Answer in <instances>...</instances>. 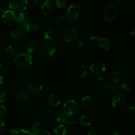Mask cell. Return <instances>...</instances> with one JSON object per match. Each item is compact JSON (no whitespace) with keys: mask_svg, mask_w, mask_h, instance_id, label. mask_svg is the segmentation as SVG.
I'll list each match as a JSON object with an SVG mask.
<instances>
[{"mask_svg":"<svg viewBox=\"0 0 135 135\" xmlns=\"http://www.w3.org/2000/svg\"><path fill=\"white\" fill-rule=\"evenodd\" d=\"M33 21L25 12H21L17 16V22H18L19 27L26 32L32 28L31 24Z\"/></svg>","mask_w":135,"mask_h":135,"instance_id":"cell-1","label":"cell"},{"mask_svg":"<svg viewBox=\"0 0 135 135\" xmlns=\"http://www.w3.org/2000/svg\"><path fill=\"white\" fill-rule=\"evenodd\" d=\"M14 61L20 67L27 68L32 63V57L27 53H21L15 56Z\"/></svg>","mask_w":135,"mask_h":135,"instance_id":"cell-2","label":"cell"},{"mask_svg":"<svg viewBox=\"0 0 135 135\" xmlns=\"http://www.w3.org/2000/svg\"><path fill=\"white\" fill-rule=\"evenodd\" d=\"M79 108V103L75 100H70L65 102L63 107L64 114L71 117L75 114Z\"/></svg>","mask_w":135,"mask_h":135,"instance_id":"cell-3","label":"cell"},{"mask_svg":"<svg viewBox=\"0 0 135 135\" xmlns=\"http://www.w3.org/2000/svg\"><path fill=\"white\" fill-rule=\"evenodd\" d=\"M117 14L118 9L115 5L112 4L105 6L103 11V16L108 21H111L114 20Z\"/></svg>","mask_w":135,"mask_h":135,"instance_id":"cell-4","label":"cell"},{"mask_svg":"<svg viewBox=\"0 0 135 135\" xmlns=\"http://www.w3.org/2000/svg\"><path fill=\"white\" fill-rule=\"evenodd\" d=\"M2 19L6 24L12 26L17 22V15L13 11L7 10L3 13Z\"/></svg>","mask_w":135,"mask_h":135,"instance_id":"cell-5","label":"cell"},{"mask_svg":"<svg viewBox=\"0 0 135 135\" xmlns=\"http://www.w3.org/2000/svg\"><path fill=\"white\" fill-rule=\"evenodd\" d=\"M28 1L26 0H16L8 1V6L11 9L17 12L24 11L27 6Z\"/></svg>","mask_w":135,"mask_h":135,"instance_id":"cell-6","label":"cell"},{"mask_svg":"<svg viewBox=\"0 0 135 135\" xmlns=\"http://www.w3.org/2000/svg\"><path fill=\"white\" fill-rule=\"evenodd\" d=\"M53 120L57 122L63 123V124H65L67 125H73L78 121L77 119L74 117L62 114L55 115L53 118Z\"/></svg>","mask_w":135,"mask_h":135,"instance_id":"cell-7","label":"cell"},{"mask_svg":"<svg viewBox=\"0 0 135 135\" xmlns=\"http://www.w3.org/2000/svg\"><path fill=\"white\" fill-rule=\"evenodd\" d=\"M88 67L94 74H100L103 73L106 69L104 63L101 61H95L91 65H88Z\"/></svg>","mask_w":135,"mask_h":135,"instance_id":"cell-8","label":"cell"},{"mask_svg":"<svg viewBox=\"0 0 135 135\" xmlns=\"http://www.w3.org/2000/svg\"><path fill=\"white\" fill-rule=\"evenodd\" d=\"M78 37V32L74 28H68L64 31L62 34V39L64 41L69 42L75 40Z\"/></svg>","mask_w":135,"mask_h":135,"instance_id":"cell-9","label":"cell"},{"mask_svg":"<svg viewBox=\"0 0 135 135\" xmlns=\"http://www.w3.org/2000/svg\"><path fill=\"white\" fill-rule=\"evenodd\" d=\"M66 14L69 18L72 20H76L80 15V8L75 5H70L66 11Z\"/></svg>","mask_w":135,"mask_h":135,"instance_id":"cell-10","label":"cell"},{"mask_svg":"<svg viewBox=\"0 0 135 135\" xmlns=\"http://www.w3.org/2000/svg\"><path fill=\"white\" fill-rule=\"evenodd\" d=\"M126 103L125 97L120 94H116L111 99V105L114 108H122Z\"/></svg>","mask_w":135,"mask_h":135,"instance_id":"cell-11","label":"cell"},{"mask_svg":"<svg viewBox=\"0 0 135 135\" xmlns=\"http://www.w3.org/2000/svg\"><path fill=\"white\" fill-rule=\"evenodd\" d=\"M44 39L47 43L49 44H53L56 42L57 36L53 30L49 29L44 33Z\"/></svg>","mask_w":135,"mask_h":135,"instance_id":"cell-12","label":"cell"},{"mask_svg":"<svg viewBox=\"0 0 135 135\" xmlns=\"http://www.w3.org/2000/svg\"><path fill=\"white\" fill-rule=\"evenodd\" d=\"M54 8V4L51 1H45L41 7V9L44 15H49L52 13Z\"/></svg>","mask_w":135,"mask_h":135,"instance_id":"cell-13","label":"cell"},{"mask_svg":"<svg viewBox=\"0 0 135 135\" xmlns=\"http://www.w3.org/2000/svg\"><path fill=\"white\" fill-rule=\"evenodd\" d=\"M61 102V99L59 95L52 93L49 95L47 99V103L50 107L57 106L60 104Z\"/></svg>","mask_w":135,"mask_h":135,"instance_id":"cell-14","label":"cell"},{"mask_svg":"<svg viewBox=\"0 0 135 135\" xmlns=\"http://www.w3.org/2000/svg\"><path fill=\"white\" fill-rule=\"evenodd\" d=\"M11 36L17 40H23L26 35V32L18 26L13 30L11 33Z\"/></svg>","mask_w":135,"mask_h":135,"instance_id":"cell-15","label":"cell"},{"mask_svg":"<svg viewBox=\"0 0 135 135\" xmlns=\"http://www.w3.org/2000/svg\"><path fill=\"white\" fill-rule=\"evenodd\" d=\"M67 127L63 124H57L53 128V132L54 135H65Z\"/></svg>","mask_w":135,"mask_h":135,"instance_id":"cell-16","label":"cell"},{"mask_svg":"<svg viewBox=\"0 0 135 135\" xmlns=\"http://www.w3.org/2000/svg\"><path fill=\"white\" fill-rule=\"evenodd\" d=\"M43 130V125L40 122H36L32 127L30 131L31 135H40L42 132Z\"/></svg>","mask_w":135,"mask_h":135,"instance_id":"cell-17","label":"cell"},{"mask_svg":"<svg viewBox=\"0 0 135 135\" xmlns=\"http://www.w3.org/2000/svg\"><path fill=\"white\" fill-rule=\"evenodd\" d=\"M120 89L124 92L130 91L132 89V83L131 82L127 79L122 80L119 84Z\"/></svg>","mask_w":135,"mask_h":135,"instance_id":"cell-18","label":"cell"},{"mask_svg":"<svg viewBox=\"0 0 135 135\" xmlns=\"http://www.w3.org/2000/svg\"><path fill=\"white\" fill-rule=\"evenodd\" d=\"M99 46L104 50H108L110 47V42L107 38L102 37L101 38H98L97 41Z\"/></svg>","mask_w":135,"mask_h":135,"instance_id":"cell-19","label":"cell"},{"mask_svg":"<svg viewBox=\"0 0 135 135\" xmlns=\"http://www.w3.org/2000/svg\"><path fill=\"white\" fill-rule=\"evenodd\" d=\"M42 89V85L37 83L32 84L28 87V91L30 93L33 94H37L39 93Z\"/></svg>","mask_w":135,"mask_h":135,"instance_id":"cell-20","label":"cell"},{"mask_svg":"<svg viewBox=\"0 0 135 135\" xmlns=\"http://www.w3.org/2000/svg\"><path fill=\"white\" fill-rule=\"evenodd\" d=\"M80 124L84 126H90L92 123V120L91 118L88 116L83 115L79 119Z\"/></svg>","mask_w":135,"mask_h":135,"instance_id":"cell-21","label":"cell"},{"mask_svg":"<svg viewBox=\"0 0 135 135\" xmlns=\"http://www.w3.org/2000/svg\"><path fill=\"white\" fill-rule=\"evenodd\" d=\"M91 99L89 96L84 97L81 101V106L83 109H86L89 108L91 104Z\"/></svg>","mask_w":135,"mask_h":135,"instance_id":"cell-22","label":"cell"},{"mask_svg":"<svg viewBox=\"0 0 135 135\" xmlns=\"http://www.w3.org/2000/svg\"><path fill=\"white\" fill-rule=\"evenodd\" d=\"M98 84L102 88H107L109 86V81L104 76H100L97 79Z\"/></svg>","mask_w":135,"mask_h":135,"instance_id":"cell-23","label":"cell"},{"mask_svg":"<svg viewBox=\"0 0 135 135\" xmlns=\"http://www.w3.org/2000/svg\"><path fill=\"white\" fill-rule=\"evenodd\" d=\"M37 49V44L34 41H32L29 42L26 46V52L27 53H32L34 52Z\"/></svg>","mask_w":135,"mask_h":135,"instance_id":"cell-24","label":"cell"},{"mask_svg":"<svg viewBox=\"0 0 135 135\" xmlns=\"http://www.w3.org/2000/svg\"><path fill=\"white\" fill-rule=\"evenodd\" d=\"M48 55L50 57L55 59L57 56L58 52L56 48L54 46H51L48 49Z\"/></svg>","mask_w":135,"mask_h":135,"instance_id":"cell-25","label":"cell"},{"mask_svg":"<svg viewBox=\"0 0 135 135\" xmlns=\"http://www.w3.org/2000/svg\"><path fill=\"white\" fill-rule=\"evenodd\" d=\"M5 51L11 55H16L17 53V51L16 49L13 45H8L5 49Z\"/></svg>","mask_w":135,"mask_h":135,"instance_id":"cell-26","label":"cell"},{"mask_svg":"<svg viewBox=\"0 0 135 135\" xmlns=\"http://www.w3.org/2000/svg\"><path fill=\"white\" fill-rule=\"evenodd\" d=\"M120 79V75L117 71L112 72L111 75V80L114 83H118Z\"/></svg>","mask_w":135,"mask_h":135,"instance_id":"cell-27","label":"cell"},{"mask_svg":"<svg viewBox=\"0 0 135 135\" xmlns=\"http://www.w3.org/2000/svg\"><path fill=\"white\" fill-rule=\"evenodd\" d=\"M15 135H31V132L28 130L22 128L19 130H16Z\"/></svg>","mask_w":135,"mask_h":135,"instance_id":"cell-28","label":"cell"},{"mask_svg":"<svg viewBox=\"0 0 135 135\" xmlns=\"http://www.w3.org/2000/svg\"><path fill=\"white\" fill-rule=\"evenodd\" d=\"M46 52V46L45 45L40 46L37 50V53L40 55H43Z\"/></svg>","mask_w":135,"mask_h":135,"instance_id":"cell-29","label":"cell"},{"mask_svg":"<svg viewBox=\"0 0 135 135\" xmlns=\"http://www.w3.org/2000/svg\"><path fill=\"white\" fill-rule=\"evenodd\" d=\"M55 4L59 8H64L66 6V3L64 1L62 0H57L55 1Z\"/></svg>","mask_w":135,"mask_h":135,"instance_id":"cell-30","label":"cell"},{"mask_svg":"<svg viewBox=\"0 0 135 135\" xmlns=\"http://www.w3.org/2000/svg\"><path fill=\"white\" fill-rule=\"evenodd\" d=\"M88 74H89L88 71L86 70H83L79 73V76H78V78H79V80L83 79L85 78V77H86L87 75H88Z\"/></svg>","mask_w":135,"mask_h":135,"instance_id":"cell-31","label":"cell"},{"mask_svg":"<svg viewBox=\"0 0 135 135\" xmlns=\"http://www.w3.org/2000/svg\"><path fill=\"white\" fill-rule=\"evenodd\" d=\"M6 109L3 105H0V119L3 118L6 114Z\"/></svg>","mask_w":135,"mask_h":135,"instance_id":"cell-32","label":"cell"},{"mask_svg":"<svg viewBox=\"0 0 135 135\" xmlns=\"http://www.w3.org/2000/svg\"><path fill=\"white\" fill-rule=\"evenodd\" d=\"M7 99V96L5 92H1L0 94V102L1 103L4 102Z\"/></svg>","mask_w":135,"mask_h":135,"instance_id":"cell-33","label":"cell"},{"mask_svg":"<svg viewBox=\"0 0 135 135\" xmlns=\"http://www.w3.org/2000/svg\"><path fill=\"white\" fill-rule=\"evenodd\" d=\"M29 97V94L26 92H22L19 95V99L21 100H26Z\"/></svg>","mask_w":135,"mask_h":135,"instance_id":"cell-34","label":"cell"},{"mask_svg":"<svg viewBox=\"0 0 135 135\" xmlns=\"http://www.w3.org/2000/svg\"><path fill=\"white\" fill-rule=\"evenodd\" d=\"M101 18V15L99 14H94L91 17V20L93 22H98Z\"/></svg>","mask_w":135,"mask_h":135,"instance_id":"cell-35","label":"cell"},{"mask_svg":"<svg viewBox=\"0 0 135 135\" xmlns=\"http://www.w3.org/2000/svg\"><path fill=\"white\" fill-rule=\"evenodd\" d=\"M75 46L78 50H81L84 46V43L81 40H78L75 43Z\"/></svg>","mask_w":135,"mask_h":135,"instance_id":"cell-36","label":"cell"},{"mask_svg":"<svg viewBox=\"0 0 135 135\" xmlns=\"http://www.w3.org/2000/svg\"><path fill=\"white\" fill-rule=\"evenodd\" d=\"M65 19V15H60L56 16L55 18V22L58 23H62L64 21Z\"/></svg>","mask_w":135,"mask_h":135,"instance_id":"cell-37","label":"cell"},{"mask_svg":"<svg viewBox=\"0 0 135 135\" xmlns=\"http://www.w3.org/2000/svg\"><path fill=\"white\" fill-rule=\"evenodd\" d=\"M108 90L110 92L113 93H117V91H118L117 88L114 85H109L108 87Z\"/></svg>","mask_w":135,"mask_h":135,"instance_id":"cell-38","label":"cell"},{"mask_svg":"<svg viewBox=\"0 0 135 135\" xmlns=\"http://www.w3.org/2000/svg\"><path fill=\"white\" fill-rule=\"evenodd\" d=\"M50 107L48 104L44 105V106L42 108V109H41V112H42V113H47V112L49 111V110H50Z\"/></svg>","mask_w":135,"mask_h":135,"instance_id":"cell-39","label":"cell"},{"mask_svg":"<svg viewBox=\"0 0 135 135\" xmlns=\"http://www.w3.org/2000/svg\"><path fill=\"white\" fill-rule=\"evenodd\" d=\"M5 127V123L3 120H0V132L3 131Z\"/></svg>","mask_w":135,"mask_h":135,"instance_id":"cell-40","label":"cell"},{"mask_svg":"<svg viewBox=\"0 0 135 135\" xmlns=\"http://www.w3.org/2000/svg\"><path fill=\"white\" fill-rule=\"evenodd\" d=\"M127 109H128V110H129L130 112H134V110H135V108H134V105L130 104V105L128 106Z\"/></svg>","mask_w":135,"mask_h":135,"instance_id":"cell-41","label":"cell"},{"mask_svg":"<svg viewBox=\"0 0 135 135\" xmlns=\"http://www.w3.org/2000/svg\"><path fill=\"white\" fill-rule=\"evenodd\" d=\"M15 132H16V130H15L13 128H11L8 130V133L11 135H15Z\"/></svg>","mask_w":135,"mask_h":135,"instance_id":"cell-42","label":"cell"},{"mask_svg":"<svg viewBox=\"0 0 135 135\" xmlns=\"http://www.w3.org/2000/svg\"><path fill=\"white\" fill-rule=\"evenodd\" d=\"M98 38L97 37L95 36H92L91 37V38H90L91 40L92 41H93V42H97Z\"/></svg>","mask_w":135,"mask_h":135,"instance_id":"cell-43","label":"cell"},{"mask_svg":"<svg viewBox=\"0 0 135 135\" xmlns=\"http://www.w3.org/2000/svg\"><path fill=\"white\" fill-rule=\"evenodd\" d=\"M87 135H98V134L93 131H91L88 133Z\"/></svg>","mask_w":135,"mask_h":135,"instance_id":"cell-44","label":"cell"},{"mask_svg":"<svg viewBox=\"0 0 135 135\" xmlns=\"http://www.w3.org/2000/svg\"><path fill=\"white\" fill-rule=\"evenodd\" d=\"M42 135H52V134L50 132H49V131H44Z\"/></svg>","mask_w":135,"mask_h":135,"instance_id":"cell-45","label":"cell"},{"mask_svg":"<svg viewBox=\"0 0 135 135\" xmlns=\"http://www.w3.org/2000/svg\"><path fill=\"white\" fill-rule=\"evenodd\" d=\"M135 33V28H132L131 30H130V34L132 35H133Z\"/></svg>","mask_w":135,"mask_h":135,"instance_id":"cell-46","label":"cell"},{"mask_svg":"<svg viewBox=\"0 0 135 135\" xmlns=\"http://www.w3.org/2000/svg\"><path fill=\"white\" fill-rule=\"evenodd\" d=\"M3 75L0 73V86L3 83Z\"/></svg>","mask_w":135,"mask_h":135,"instance_id":"cell-47","label":"cell"},{"mask_svg":"<svg viewBox=\"0 0 135 135\" xmlns=\"http://www.w3.org/2000/svg\"><path fill=\"white\" fill-rule=\"evenodd\" d=\"M113 135H122V133L119 131H115L113 133Z\"/></svg>","mask_w":135,"mask_h":135,"instance_id":"cell-48","label":"cell"},{"mask_svg":"<svg viewBox=\"0 0 135 135\" xmlns=\"http://www.w3.org/2000/svg\"><path fill=\"white\" fill-rule=\"evenodd\" d=\"M4 11H5L4 8L2 6L0 5V13H3L4 12Z\"/></svg>","mask_w":135,"mask_h":135,"instance_id":"cell-49","label":"cell"},{"mask_svg":"<svg viewBox=\"0 0 135 135\" xmlns=\"http://www.w3.org/2000/svg\"><path fill=\"white\" fill-rule=\"evenodd\" d=\"M81 66H82V68H85L86 66H88V65L86 64L85 63H83V64L81 65Z\"/></svg>","mask_w":135,"mask_h":135,"instance_id":"cell-50","label":"cell"},{"mask_svg":"<svg viewBox=\"0 0 135 135\" xmlns=\"http://www.w3.org/2000/svg\"><path fill=\"white\" fill-rule=\"evenodd\" d=\"M1 65H2V63H1V62L0 61V68L1 67Z\"/></svg>","mask_w":135,"mask_h":135,"instance_id":"cell-51","label":"cell"}]
</instances>
